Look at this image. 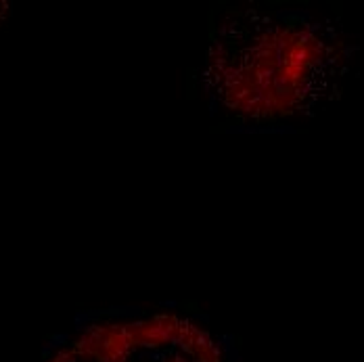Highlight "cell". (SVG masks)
<instances>
[]
</instances>
